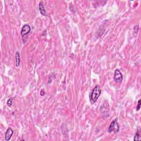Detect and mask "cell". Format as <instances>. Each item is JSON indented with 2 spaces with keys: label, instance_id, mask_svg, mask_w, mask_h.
<instances>
[{
  "label": "cell",
  "instance_id": "8",
  "mask_svg": "<svg viewBox=\"0 0 141 141\" xmlns=\"http://www.w3.org/2000/svg\"><path fill=\"white\" fill-rule=\"evenodd\" d=\"M134 141H141V135L138 131L136 132L135 137H134Z\"/></svg>",
  "mask_w": 141,
  "mask_h": 141
},
{
  "label": "cell",
  "instance_id": "6",
  "mask_svg": "<svg viewBox=\"0 0 141 141\" xmlns=\"http://www.w3.org/2000/svg\"><path fill=\"white\" fill-rule=\"evenodd\" d=\"M39 11L41 14L43 15V16H47V14H46V10H45V9L44 6H43V3L41 2H40L39 3Z\"/></svg>",
  "mask_w": 141,
  "mask_h": 141
},
{
  "label": "cell",
  "instance_id": "2",
  "mask_svg": "<svg viewBox=\"0 0 141 141\" xmlns=\"http://www.w3.org/2000/svg\"><path fill=\"white\" fill-rule=\"evenodd\" d=\"M120 130V127H119V125L118 122H117V119H115V120H114L112 121L111 122L110 126H109L108 130H107V132L109 133H111V132H114V133H118Z\"/></svg>",
  "mask_w": 141,
  "mask_h": 141
},
{
  "label": "cell",
  "instance_id": "3",
  "mask_svg": "<svg viewBox=\"0 0 141 141\" xmlns=\"http://www.w3.org/2000/svg\"><path fill=\"white\" fill-rule=\"evenodd\" d=\"M114 79L116 82L121 83L123 80V76L121 72V71L119 69H115V73H114Z\"/></svg>",
  "mask_w": 141,
  "mask_h": 141
},
{
  "label": "cell",
  "instance_id": "11",
  "mask_svg": "<svg viewBox=\"0 0 141 141\" xmlns=\"http://www.w3.org/2000/svg\"><path fill=\"white\" fill-rule=\"evenodd\" d=\"M40 94L41 96H44L45 94V90L44 89H41V91H40Z\"/></svg>",
  "mask_w": 141,
  "mask_h": 141
},
{
  "label": "cell",
  "instance_id": "5",
  "mask_svg": "<svg viewBox=\"0 0 141 141\" xmlns=\"http://www.w3.org/2000/svg\"><path fill=\"white\" fill-rule=\"evenodd\" d=\"M13 130L12 129L11 127H9L7 130L6 131V134H5V140L7 141H9L11 139V137L12 136L13 134Z\"/></svg>",
  "mask_w": 141,
  "mask_h": 141
},
{
  "label": "cell",
  "instance_id": "9",
  "mask_svg": "<svg viewBox=\"0 0 141 141\" xmlns=\"http://www.w3.org/2000/svg\"><path fill=\"white\" fill-rule=\"evenodd\" d=\"M13 100V99L12 98H9L7 100V105L9 107H11V106L12 105Z\"/></svg>",
  "mask_w": 141,
  "mask_h": 141
},
{
  "label": "cell",
  "instance_id": "1",
  "mask_svg": "<svg viewBox=\"0 0 141 141\" xmlns=\"http://www.w3.org/2000/svg\"><path fill=\"white\" fill-rule=\"evenodd\" d=\"M101 93H102V90H101L100 86L99 85H95L90 95V102L91 104H94L96 103L101 95Z\"/></svg>",
  "mask_w": 141,
  "mask_h": 141
},
{
  "label": "cell",
  "instance_id": "7",
  "mask_svg": "<svg viewBox=\"0 0 141 141\" xmlns=\"http://www.w3.org/2000/svg\"><path fill=\"white\" fill-rule=\"evenodd\" d=\"M20 62H21V59H20L19 53L16 52V65L17 67H18L20 65Z\"/></svg>",
  "mask_w": 141,
  "mask_h": 141
},
{
  "label": "cell",
  "instance_id": "10",
  "mask_svg": "<svg viewBox=\"0 0 141 141\" xmlns=\"http://www.w3.org/2000/svg\"><path fill=\"white\" fill-rule=\"evenodd\" d=\"M141 100H139L138 102V104H137V107H136V110L137 111L140 110V109H141Z\"/></svg>",
  "mask_w": 141,
  "mask_h": 141
},
{
  "label": "cell",
  "instance_id": "4",
  "mask_svg": "<svg viewBox=\"0 0 141 141\" xmlns=\"http://www.w3.org/2000/svg\"><path fill=\"white\" fill-rule=\"evenodd\" d=\"M31 31V27L29 24H25L21 28V34L22 36H24L29 34Z\"/></svg>",
  "mask_w": 141,
  "mask_h": 141
}]
</instances>
